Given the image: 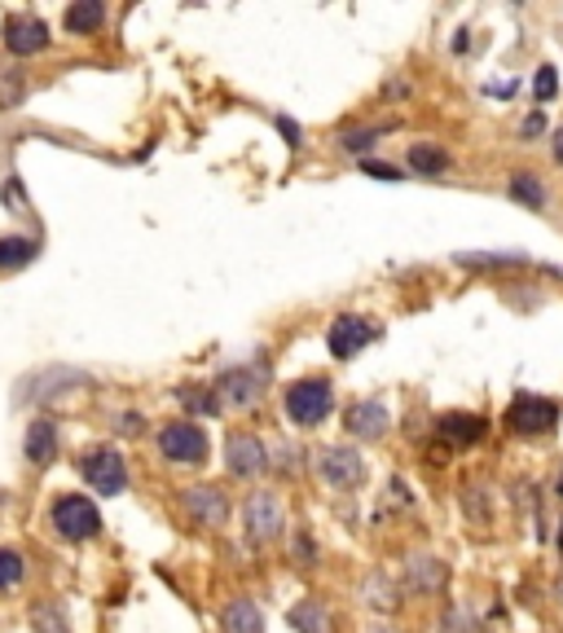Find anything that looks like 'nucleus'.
I'll return each instance as SVG.
<instances>
[{
    "mask_svg": "<svg viewBox=\"0 0 563 633\" xmlns=\"http://www.w3.org/2000/svg\"><path fill=\"white\" fill-rule=\"evenodd\" d=\"M436 431H440L449 445H471V440L484 436V418H480V414H445V418L436 423Z\"/></svg>",
    "mask_w": 563,
    "mask_h": 633,
    "instance_id": "nucleus-18",
    "label": "nucleus"
},
{
    "mask_svg": "<svg viewBox=\"0 0 563 633\" xmlns=\"http://www.w3.org/2000/svg\"><path fill=\"white\" fill-rule=\"evenodd\" d=\"M532 93H537V102H550V97L559 93V76H554V67H541V71H537Z\"/></svg>",
    "mask_w": 563,
    "mask_h": 633,
    "instance_id": "nucleus-29",
    "label": "nucleus"
},
{
    "mask_svg": "<svg viewBox=\"0 0 563 633\" xmlns=\"http://www.w3.org/2000/svg\"><path fill=\"white\" fill-rule=\"evenodd\" d=\"M537 133H541V115H532V119L524 124V137H537Z\"/></svg>",
    "mask_w": 563,
    "mask_h": 633,
    "instance_id": "nucleus-33",
    "label": "nucleus"
},
{
    "mask_svg": "<svg viewBox=\"0 0 563 633\" xmlns=\"http://www.w3.org/2000/svg\"><path fill=\"white\" fill-rule=\"evenodd\" d=\"M291 624L300 633H331V611H326V602L305 598L300 607H291Z\"/></svg>",
    "mask_w": 563,
    "mask_h": 633,
    "instance_id": "nucleus-19",
    "label": "nucleus"
},
{
    "mask_svg": "<svg viewBox=\"0 0 563 633\" xmlns=\"http://www.w3.org/2000/svg\"><path fill=\"white\" fill-rule=\"evenodd\" d=\"M181 401H185L189 410H198V414H216V410H220L216 392H181Z\"/></svg>",
    "mask_w": 563,
    "mask_h": 633,
    "instance_id": "nucleus-30",
    "label": "nucleus"
},
{
    "mask_svg": "<svg viewBox=\"0 0 563 633\" xmlns=\"http://www.w3.org/2000/svg\"><path fill=\"white\" fill-rule=\"evenodd\" d=\"M554 594H559V602H563V580H559V589H554Z\"/></svg>",
    "mask_w": 563,
    "mask_h": 633,
    "instance_id": "nucleus-36",
    "label": "nucleus"
},
{
    "mask_svg": "<svg viewBox=\"0 0 563 633\" xmlns=\"http://www.w3.org/2000/svg\"><path fill=\"white\" fill-rule=\"evenodd\" d=\"M322 480L335 484V488H353L366 480V462L353 453V449H322Z\"/></svg>",
    "mask_w": 563,
    "mask_h": 633,
    "instance_id": "nucleus-12",
    "label": "nucleus"
},
{
    "mask_svg": "<svg viewBox=\"0 0 563 633\" xmlns=\"http://www.w3.org/2000/svg\"><path fill=\"white\" fill-rule=\"evenodd\" d=\"M185 506H189V515H194L203 528H225V519H229V502H225V493L211 488V484L185 488Z\"/></svg>",
    "mask_w": 563,
    "mask_h": 633,
    "instance_id": "nucleus-13",
    "label": "nucleus"
},
{
    "mask_svg": "<svg viewBox=\"0 0 563 633\" xmlns=\"http://www.w3.org/2000/svg\"><path fill=\"white\" fill-rule=\"evenodd\" d=\"M23 93H27V76L0 67V111H14L23 102Z\"/></svg>",
    "mask_w": 563,
    "mask_h": 633,
    "instance_id": "nucleus-24",
    "label": "nucleus"
},
{
    "mask_svg": "<svg viewBox=\"0 0 563 633\" xmlns=\"http://www.w3.org/2000/svg\"><path fill=\"white\" fill-rule=\"evenodd\" d=\"M264 462H268V453H264V445H260L255 436L238 431V436H229V440H225V467H229V475L251 480V475H260V471H264Z\"/></svg>",
    "mask_w": 563,
    "mask_h": 633,
    "instance_id": "nucleus-10",
    "label": "nucleus"
},
{
    "mask_svg": "<svg viewBox=\"0 0 563 633\" xmlns=\"http://www.w3.org/2000/svg\"><path fill=\"white\" fill-rule=\"evenodd\" d=\"M32 624H36V633H71V629H67V611H62V602H54V598H45V602L32 607Z\"/></svg>",
    "mask_w": 563,
    "mask_h": 633,
    "instance_id": "nucleus-21",
    "label": "nucleus"
},
{
    "mask_svg": "<svg viewBox=\"0 0 563 633\" xmlns=\"http://www.w3.org/2000/svg\"><path fill=\"white\" fill-rule=\"evenodd\" d=\"M379 331L366 322V316H357V312H344V316H335V326H331V335H326V344H331V353L340 357V361H353L370 339H375Z\"/></svg>",
    "mask_w": 563,
    "mask_h": 633,
    "instance_id": "nucleus-8",
    "label": "nucleus"
},
{
    "mask_svg": "<svg viewBox=\"0 0 563 633\" xmlns=\"http://www.w3.org/2000/svg\"><path fill=\"white\" fill-rule=\"evenodd\" d=\"M410 168L423 172V176H440V172L449 168V159H445L440 146H414V150H410Z\"/></svg>",
    "mask_w": 563,
    "mask_h": 633,
    "instance_id": "nucleus-23",
    "label": "nucleus"
},
{
    "mask_svg": "<svg viewBox=\"0 0 563 633\" xmlns=\"http://www.w3.org/2000/svg\"><path fill=\"white\" fill-rule=\"evenodd\" d=\"M159 449H163V458L168 462H181V467H198L203 458H207V436L194 427V423H168L163 431H159Z\"/></svg>",
    "mask_w": 563,
    "mask_h": 633,
    "instance_id": "nucleus-6",
    "label": "nucleus"
},
{
    "mask_svg": "<svg viewBox=\"0 0 563 633\" xmlns=\"http://www.w3.org/2000/svg\"><path fill=\"white\" fill-rule=\"evenodd\" d=\"M375 633H388V629H375Z\"/></svg>",
    "mask_w": 563,
    "mask_h": 633,
    "instance_id": "nucleus-37",
    "label": "nucleus"
},
{
    "mask_svg": "<svg viewBox=\"0 0 563 633\" xmlns=\"http://www.w3.org/2000/svg\"><path fill=\"white\" fill-rule=\"evenodd\" d=\"M80 471H84V480H89L102 497H115V493H124V484H128V467H124V458H119L115 449H93V453H84Z\"/></svg>",
    "mask_w": 563,
    "mask_h": 633,
    "instance_id": "nucleus-7",
    "label": "nucleus"
},
{
    "mask_svg": "<svg viewBox=\"0 0 563 633\" xmlns=\"http://www.w3.org/2000/svg\"><path fill=\"white\" fill-rule=\"evenodd\" d=\"M54 528H58L67 541H89V537L102 532V515H97V506H93L89 497L67 493V497L54 502Z\"/></svg>",
    "mask_w": 563,
    "mask_h": 633,
    "instance_id": "nucleus-4",
    "label": "nucleus"
},
{
    "mask_svg": "<svg viewBox=\"0 0 563 633\" xmlns=\"http://www.w3.org/2000/svg\"><path fill=\"white\" fill-rule=\"evenodd\" d=\"M36 238H0V268H19L36 260Z\"/></svg>",
    "mask_w": 563,
    "mask_h": 633,
    "instance_id": "nucleus-22",
    "label": "nucleus"
},
{
    "mask_svg": "<svg viewBox=\"0 0 563 633\" xmlns=\"http://www.w3.org/2000/svg\"><path fill=\"white\" fill-rule=\"evenodd\" d=\"M357 440H383V431H388V410L379 405V401H357L353 410H348V423H344Z\"/></svg>",
    "mask_w": 563,
    "mask_h": 633,
    "instance_id": "nucleus-14",
    "label": "nucleus"
},
{
    "mask_svg": "<svg viewBox=\"0 0 563 633\" xmlns=\"http://www.w3.org/2000/svg\"><path fill=\"white\" fill-rule=\"evenodd\" d=\"M366 602H375V607H383V611H392V607H397V598L388 594V585H383V576H375V580L366 585Z\"/></svg>",
    "mask_w": 563,
    "mask_h": 633,
    "instance_id": "nucleus-31",
    "label": "nucleus"
},
{
    "mask_svg": "<svg viewBox=\"0 0 563 633\" xmlns=\"http://www.w3.org/2000/svg\"><path fill=\"white\" fill-rule=\"evenodd\" d=\"M440 633H462V629H458V624H449V629H440Z\"/></svg>",
    "mask_w": 563,
    "mask_h": 633,
    "instance_id": "nucleus-35",
    "label": "nucleus"
},
{
    "mask_svg": "<svg viewBox=\"0 0 563 633\" xmlns=\"http://www.w3.org/2000/svg\"><path fill=\"white\" fill-rule=\"evenodd\" d=\"M554 423H559V405L545 401V396L519 392V396L506 405V427L519 431V436H545V431H554Z\"/></svg>",
    "mask_w": 563,
    "mask_h": 633,
    "instance_id": "nucleus-3",
    "label": "nucleus"
},
{
    "mask_svg": "<svg viewBox=\"0 0 563 633\" xmlns=\"http://www.w3.org/2000/svg\"><path fill=\"white\" fill-rule=\"evenodd\" d=\"M54 453H58V423L54 418H36L27 427V458L36 467H45V462H54Z\"/></svg>",
    "mask_w": 563,
    "mask_h": 633,
    "instance_id": "nucleus-17",
    "label": "nucleus"
},
{
    "mask_svg": "<svg viewBox=\"0 0 563 633\" xmlns=\"http://www.w3.org/2000/svg\"><path fill=\"white\" fill-rule=\"evenodd\" d=\"M242 523H246V537L260 545V541H273L282 532V506L273 493H251L246 506H242Z\"/></svg>",
    "mask_w": 563,
    "mask_h": 633,
    "instance_id": "nucleus-9",
    "label": "nucleus"
},
{
    "mask_svg": "<svg viewBox=\"0 0 563 633\" xmlns=\"http://www.w3.org/2000/svg\"><path fill=\"white\" fill-rule=\"evenodd\" d=\"M220 629L225 633H264V615H260L255 598H233L220 611Z\"/></svg>",
    "mask_w": 563,
    "mask_h": 633,
    "instance_id": "nucleus-16",
    "label": "nucleus"
},
{
    "mask_svg": "<svg viewBox=\"0 0 563 633\" xmlns=\"http://www.w3.org/2000/svg\"><path fill=\"white\" fill-rule=\"evenodd\" d=\"M5 49L27 58V54H45L49 49V27L36 19V14H23V19H10L5 23Z\"/></svg>",
    "mask_w": 563,
    "mask_h": 633,
    "instance_id": "nucleus-11",
    "label": "nucleus"
},
{
    "mask_svg": "<svg viewBox=\"0 0 563 633\" xmlns=\"http://www.w3.org/2000/svg\"><path fill=\"white\" fill-rule=\"evenodd\" d=\"M510 198L537 207V203H545V189H541V181L532 172H519V176H510Z\"/></svg>",
    "mask_w": 563,
    "mask_h": 633,
    "instance_id": "nucleus-25",
    "label": "nucleus"
},
{
    "mask_svg": "<svg viewBox=\"0 0 563 633\" xmlns=\"http://www.w3.org/2000/svg\"><path fill=\"white\" fill-rule=\"evenodd\" d=\"M23 572H27V563H23V554H19V550H0V589L19 585V580H23Z\"/></svg>",
    "mask_w": 563,
    "mask_h": 633,
    "instance_id": "nucleus-27",
    "label": "nucleus"
},
{
    "mask_svg": "<svg viewBox=\"0 0 563 633\" xmlns=\"http://www.w3.org/2000/svg\"><path fill=\"white\" fill-rule=\"evenodd\" d=\"M102 19H106V10L97 5V0H76V5L67 10V32L71 36H89V32L102 27Z\"/></svg>",
    "mask_w": 563,
    "mask_h": 633,
    "instance_id": "nucleus-20",
    "label": "nucleus"
},
{
    "mask_svg": "<svg viewBox=\"0 0 563 633\" xmlns=\"http://www.w3.org/2000/svg\"><path fill=\"white\" fill-rule=\"evenodd\" d=\"M445 585V563L432 554H418L405 563V589L410 594H436Z\"/></svg>",
    "mask_w": 563,
    "mask_h": 633,
    "instance_id": "nucleus-15",
    "label": "nucleus"
},
{
    "mask_svg": "<svg viewBox=\"0 0 563 633\" xmlns=\"http://www.w3.org/2000/svg\"><path fill=\"white\" fill-rule=\"evenodd\" d=\"M366 172H370V176H379V181H401V176H397V168H388V163H370V159H366Z\"/></svg>",
    "mask_w": 563,
    "mask_h": 633,
    "instance_id": "nucleus-32",
    "label": "nucleus"
},
{
    "mask_svg": "<svg viewBox=\"0 0 563 633\" xmlns=\"http://www.w3.org/2000/svg\"><path fill=\"white\" fill-rule=\"evenodd\" d=\"M84 383H89V375H84V370H71V366H54V370H41V375L23 379V392H19V401H23V405H41V401H49V396H62V392H71V388H84Z\"/></svg>",
    "mask_w": 563,
    "mask_h": 633,
    "instance_id": "nucleus-5",
    "label": "nucleus"
},
{
    "mask_svg": "<svg viewBox=\"0 0 563 633\" xmlns=\"http://www.w3.org/2000/svg\"><path fill=\"white\" fill-rule=\"evenodd\" d=\"M550 150H554V159H559V163H563V128H559V133H554V141H550Z\"/></svg>",
    "mask_w": 563,
    "mask_h": 633,
    "instance_id": "nucleus-34",
    "label": "nucleus"
},
{
    "mask_svg": "<svg viewBox=\"0 0 563 633\" xmlns=\"http://www.w3.org/2000/svg\"><path fill=\"white\" fill-rule=\"evenodd\" d=\"M331 405H335V392H331L326 379H300V383L287 388V418H291L296 427H318V423H326Z\"/></svg>",
    "mask_w": 563,
    "mask_h": 633,
    "instance_id": "nucleus-1",
    "label": "nucleus"
},
{
    "mask_svg": "<svg viewBox=\"0 0 563 633\" xmlns=\"http://www.w3.org/2000/svg\"><path fill=\"white\" fill-rule=\"evenodd\" d=\"M462 268H497V264H528L524 251H502V255H458Z\"/></svg>",
    "mask_w": 563,
    "mask_h": 633,
    "instance_id": "nucleus-26",
    "label": "nucleus"
},
{
    "mask_svg": "<svg viewBox=\"0 0 563 633\" xmlns=\"http://www.w3.org/2000/svg\"><path fill=\"white\" fill-rule=\"evenodd\" d=\"M392 124H383V128H357V133H344V150H353V154H361V150H370L383 133H388Z\"/></svg>",
    "mask_w": 563,
    "mask_h": 633,
    "instance_id": "nucleus-28",
    "label": "nucleus"
},
{
    "mask_svg": "<svg viewBox=\"0 0 563 633\" xmlns=\"http://www.w3.org/2000/svg\"><path fill=\"white\" fill-rule=\"evenodd\" d=\"M264 383H268V366H233V370L220 375V383L211 392H216L220 405L246 410V405H255L264 396Z\"/></svg>",
    "mask_w": 563,
    "mask_h": 633,
    "instance_id": "nucleus-2",
    "label": "nucleus"
}]
</instances>
